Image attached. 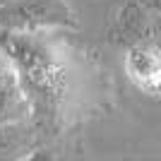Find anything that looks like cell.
Returning <instances> with one entry per match:
<instances>
[{"label": "cell", "mask_w": 161, "mask_h": 161, "mask_svg": "<svg viewBox=\"0 0 161 161\" xmlns=\"http://www.w3.org/2000/svg\"><path fill=\"white\" fill-rule=\"evenodd\" d=\"M48 27H75L63 0H12L0 7V31L29 34Z\"/></svg>", "instance_id": "cell-1"}, {"label": "cell", "mask_w": 161, "mask_h": 161, "mask_svg": "<svg viewBox=\"0 0 161 161\" xmlns=\"http://www.w3.org/2000/svg\"><path fill=\"white\" fill-rule=\"evenodd\" d=\"M125 72L128 77L149 94L161 92V48L152 41L132 43L125 55Z\"/></svg>", "instance_id": "cell-2"}, {"label": "cell", "mask_w": 161, "mask_h": 161, "mask_svg": "<svg viewBox=\"0 0 161 161\" xmlns=\"http://www.w3.org/2000/svg\"><path fill=\"white\" fill-rule=\"evenodd\" d=\"M149 24H152V14L140 0H125L120 12L115 17V29L113 34L125 43H140L149 39Z\"/></svg>", "instance_id": "cell-3"}, {"label": "cell", "mask_w": 161, "mask_h": 161, "mask_svg": "<svg viewBox=\"0 0 161 161\" xmlns=\"http://www.w3.org/2000/svg\"><path fill=\"white\" fill-rule=\"evenodd\" d=\"M31 132L27 125H22V120L14 123H0V159H12L19 156L22 152H27Z\"/></svg>", "instance_id": "cell-4"}, {"label": "cell", "mask_w": 161, "mask_h": 161, "mask_svg": "<svg viewBox=\"0 0 161 161\" xmlns=\"http://www.w3.org/2000/svg\"><path fill=\"white\" fill-rule=\"evenodd\" d=\"M27 96L14 82H0V123H14L27 115Z\"/></svg>", "instance_id": "cell-5"}, {"label": "cell", "mask_w": 161, "mask_h": 161, "mask_svg": "<svg viewBox=\"0 0 161 161\" xmlns=\"http://www.w3.org/2000/svg\"><path fill=\"white\" fill-rule=\"evenodd\" d=\"M12 55L5 51L0 41V82H14V70H12Z\"/></svg>", "instance_id": "cell-6"}, {"label": "cell", "mask_w": 161, "mask_h": 161, "mask_svg": "<svg viewBox=\"0 0 161 161\" xmlns=\"http://www.w3.org/2000/svg\"><path fill=\"white\" fill-rule=\"evenodd\" d=\"M154 46L161 48V12H152V24H149V39Z\"/></svg>", "instance_id": "cell-7"}, {"label": "cell", "mask_w": 161, "mask_h": 161, "mask_svg": "<svg viewBox=\"0 0 161 161\" xmlns=\"http://www.w3.org/2000/svg\"><path fill=\"white\" fill-rule=\"evenodd\" d=\"M149 12H161V0H140Z\"/></svg>", "instance_id": "cell-8"}, {"label": "cell", "mask_w": 161, "mask_h": 161, "mask_svg": "<svg viewBox=\"0 0 161 161\" xmlns=\"http://www.w3.org/2000/svg\"><path fill=\"white\" fill-rule=\"evenodd\" d=\"M7 3H12V0H0V7H3V5H7Z\"/></svg>", "instance_id": "cell-9"}]
</instances>
